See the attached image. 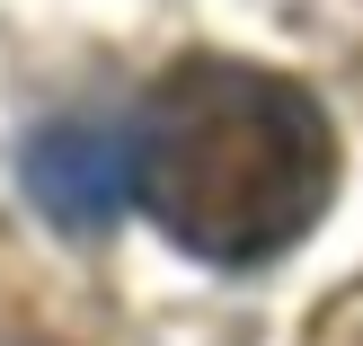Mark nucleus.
Wrapping results in <instances>:
<instances>
[{"label":"nucleus","mask_w":363,"mask_h":346,"mask_svg":"<svg viewBox=\"0 0 363 346\" xmlns=\"http://www.w3.org/2000/svg\"><path fill=\"white\" fill-rule=\"evenodd\" d=\"M337 124L301 80L230 53H186L142 98L133 205L204 266H257L328 213Z\"/></svg>","instance_id":"obj_1"},{"label":"nucleus","mask_w":363,"mask_h":346,"mask_svg":"<svg viewBox=\"0 0 363 346\" xmlns=\"http://www.w3.org/2000/svg\"><path fill=\"white\" fill-rule=\"evenodd\" d=\"M27 187H35V205H45L53 222L98 231L106 213H116V195H133V142L89 134V124H53L27 151Z\"/></svg>","instance_id":"obj_2"}]
</instances>
